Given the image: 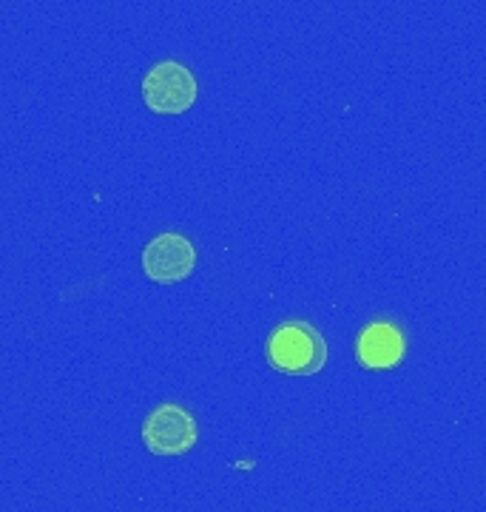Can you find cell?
<instances>
[{
	"instance_id": "obj_4",
	"label": "cell",
	"mask_w": 486,
	"mask_h": 512,
	"mask_svg": "<svg viewBox=\"0 0 486 512\" xmlns=\"http://www.w3.org/2000/svg\"><path fill=\"white\" fill-rule=\"evenodd\" d=\"M194 265H197V251L191 239L182 234H160L145 245L143 271L151 282L177 285L194 274Z\"/></svg>"
},
{
	"instance_id": "obj_5",
	"label": "cell",
	"mask_w": 486,
	"mask_h": 512,
	"mask_svg": "<svg viewBox=\"0 0 486 512\" xmlns=\"http://www.w3.org/2000/svg\"><path fill=\"white\" fill-rule=\"evenodd\" d=\"M407 353L404 333L393 322H370L356 339V359L367 370H390Z\"/></svg>"
},
{
	"instance_id": "obj_2",
	"label": "cell",
	"mask_w": 486,
	"mask_h": 512,
	"mask_svg": "<svg viewBox=\"0 0 486 512\" xmlns=\"http://www.w3.org/2000/svg\"><path fill=\"white\" fill-rule=\"evenodd\" d=\"M197 439V419L191 416V410H185L177 402H165L154 407L143 421V444L145 450L154 456H185L194 450Z\"/></svg>"
},
{
	"instance_id": "obj_1",
	"label": "cell",
	"mask_w": 486,
	"mask_h": 512,
	"mask_svg": "<svg viewBox=\"0 0 486 512\" xmlns=\"http://www.w3.org/2000/svg\"><path fill=\"white\" fill-rule=\"evenodd\" d=\"M268 362L288 376H313L327 365V342L307 322H285L268 336Z\"/></svg>"
},
{
	"instance_id": "obj_3",
	"label": "cell",
	"mask_w": 486,
	"mask_h": 512,
	"mask_svg": "<svg viewBox=\"0 0 486 512\" xmlns=\"http://www.w3.org/2000/svg\"><path fill=\"white\" fill-rule=\"evenodd\" d=\"M143 100L157 114H182L197 103V77L180 60H160L143 77Z\"/></svg>"
}]
</instances>
